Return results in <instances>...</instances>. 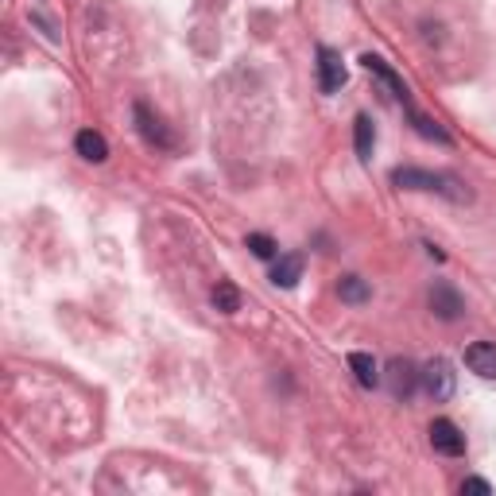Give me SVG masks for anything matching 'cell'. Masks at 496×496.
I'll return each mask as SVG.
<instances>
[{"label":"cell","instance_id":"obj_1","mask_svg":"<svg viewBox=\"0 0 496 496\" xmlns=\"http://www.w3.org/2000/svg\"><path fill=\"white\" fill-rule=\"evenodd\" d=\"M392 183L399 190H438V195H446L453 202L470 198V190H465L453 175H431V171H423V167H396L392 171Z\"/></svg>","mask_w":496,"mask_h":496},{"label":"cell","instance_id":"obj_2","mask_svg":"<svg viewBox=\"0 0 496 496\" xmlns=\"http://www.w3.org/2000/svg\"><path fill=\"white\" fill-rule=\"evenodd\" d=\"M419 384L426 388V396H431L434 404H446V399L453 396V388H458V377H453L446 357H434V361H426L419 368Z\"/></svg>","mask_w":496,"mask_h":496},{"label":"cell","instance_id":"obj_3","mask_svg":"<svg viewBox=\"0 0 496 496\" xmlns=\"http://www.w3.org/2000/svg\"><path fill=\"white\" fill-rule=\"evenodd\" d=\"M384 384H388V392L396 399H411L419 388V368L407 361V357H392L388 368H384Z\"/></svg>","mask_w":496,"mask_h":496},{"label":"cell","instance_id":"obj_4","mask_svg":"<svg viewBox=\"0 0 496 496\" xmlns=\"http://www.w3.org/2000/svg\"><path fill=\"white\" fill-rule=\"evenodd\" d=\"M431 310L438 314L443 322H458L462 319V310H465V302H462V295H458V287L453 283H446V280H438L434 287H431Z\"/></svg>","mask_w":496,"mask_h":496},{"label":"cell","instance_id":"obj_5","mask_svg":"<svg viewBox=\"0 0 496 496\" xmlns=\"http://www.w3.org/2000/svg\"><path fill=\"white\" fill-rule=\"evenodd\" d=\"M319 86L322 93H338L346 86V62L334 47H319Z\"/></svg>","mask_w":496,"mask_h":496},{"label":"cell","instance_id":"obj_6","mask_svg":"<svg viewBox=\"0 0 496 496\" xmlns=\"http://www.w3.org/2000/svg\"><path fill=\"white\" fill-rule=\"evenodd\" d=\"M431 446L438 453H446V458H462V453H465V434L458 431V423L434 419L431 423Z\"/></svg>","mask_w":496,"mask_h":496},{"label":"cell","instance_id":"obj_7","mask_svg":"<svg viewBox=\"0 0 496 496\" xmlns=\"http://www.w3.org/2000/svg\"><path fill=\"white\" fill-rule=\"evenodd\" d=\"M132 113H136V124H140V132H144V140H148V144H156V148H175V136L167 132V124H163L156 113H151V109H148L144 101L136 105Z\"/></svg>","mask_w":496,"mask_h":496},{"label":"cell","instance_id":"obj_8","mask_svg":"<svg viewBox=\"0 0 496 496\" xmlns=\"http://www.w3.org/2000/svg\"><path fill=\"white\" fill-rule=\"evenodd\" d=\"M465 365H470V372H477V377L496 380V346L492 341H473V346L465 349Z\"/></svg>","mask_w":496,"mask_h":496},{"label":"cell","instance_id":"obj_9","mask_svg":"<svg viewBox=\"0 0 496 496\" xmlns=\"http://www.w3.org/2000/svg\"><path fill=\"white\" fill-rule=\"evenodd\" d=\"M361 62H365V71H368V74H377V78L384 81V86H388V90L396 93L399 101H404V105H411V98H407V86H404V78H399V74L392 71V66L380 59V54H365Z\"/></svg>","mask_w":496,"mask_h":496},{"label":"cell","instance_id":"obj_10","mask_svg":"<svg viewBox=\"0 0 496 496\" xmlns=\"http://www.w3.org/2000/svg\"><path fill=\"white\" fill-rule=\"evenodd\" d=\"M74 148H78V156H81V159H90V163H105V159H109V144H105V136H101V132H93V129H81V132H78V140H74Z\"/></svg>","mask_w":496,"mask_h":496},{"label":"cell","instance_id":"obj_11","mask_svg":"<svg viewBox=\"0 0 496 496\" xmlns=\"http://www.w3.org/2000/svg\"><path fill=\"white\" fill-rule=\"evenodd\" d=\"M302 280V256L299 253H287L275 260V268H272V283L275 287H295Z\"/></svg>","mask_w":496,"mask_h":496},{"label":"cell","instance_id":"obj_12","mask_svg":"<svg viewBox=\"0 0 496 496\" xmlns=\"http://www.w3.org/2000/svg\"><path fill=\"white\" fill-rule=\"evenodd\" d=\"M349 368H353V377L361 388H377L380 384V372H377V361H372L368 353H349Z\"/></svg>","mask_w":496,"mask_h":496},{"label":"cell","instance_id":"obj_13","mask_svg":"<svg viewBox=\"0 0 496 496\" xmlns=\"http://www.w3.org/2000/svg\"><path fill=\"white\" fill-rule=\"evenodd\" d=\"M353 140H357V156L372 159V148H377V129H372V120L365 113L353 120Z\"/></svg>","mask_w":496,"mask_h":496},{"label":"cell","instance_id":"obj_14","mask_svg":"<svg viewBox=\"0 0 496 496\" xmlns=\"http://www.w3.org/2000/svg\"><path fill=\"white\" fill-rule=\"evenodd\" d=\"M338 295H341V302H353V307H361V302H368V283L361 280V275H346V280L338 283Z\"/></svg>","mask_w":496,"mask_h":496},{"label":"cell","instance_id":"obj_15","mask_svg":"<svg viewBox=\"0 0 496 496\" xmlns=\"http://www.w3.org/2000/svg\"><path fill=\"white\" fill-rule=\"evenodd\" d=\"M214 307L222 310V314H233V310H241V291L233 287L229 280H222L214 287Z\"/></svg>","mask_w":496,"mask_h":496},{"label":"cell","instance_id":"obj_16","mask_svg":"<svg viewBox=\"0 0 496 496\" xmlns=\"http://www.w3.org/2000/svg\"><path fill=\"white\" fill-rule=\"evenodd\" d=\"M407 113H411V120H415V129H419V132L426 136V140H438V144H450V136H446L443 129H438V124H434L431 117H423V113H419V109H411V105H407Z\"/></svg>","mask_w":496,"mask_h":496},{"label":"cell","instance_id":"obj_17","mask_svg":"<svg viewBox=\"0 0 496 496\" xmlns=\"http://www.w3.org/2000/svg\"><path fill=\"white\" fill-rule=\"evenodd\" d=\"M248 248H253V256H260V260L275 256V241L268 237V233H248Z\"/></svg>","mask_w":496,"mask_h":496},{"label":"cell","instance_id":"obj_18","mask_svg":"<svg viewBox=\"0 0 496 496\" xmlns=\"http://www.w3.org/2000/svg\"><path fill=\"white\" fill-rule=\"evenodd\" d=\"M462 492H481V496H489L492 485H489V481H481V477H465V481H462Z\"/></svg>","mask_w":496,"mask_h":496}]
</instances>
